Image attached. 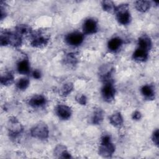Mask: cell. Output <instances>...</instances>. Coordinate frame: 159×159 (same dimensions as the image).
<instances>
[{"instance_id":"cell-1","label":"cell","mask_w":159,"mask_h":159,"mask_svg":"<svg viewBox=\"0 0 159 159\" xmlns=\"http://www.w3.org/2000/svg\"><path fill=\"white\" fill-rule=\"evenodd\" d=\"M0 43L2 46L10 45L17 47L22 44V39L17 33L14 34L9 31H4L1 34Z\"/></svg>"},{"instance_id":"cell-2","label":"cell","mask_w":159,"mask_h":159,"mask_svg":"<svg viewBox=\"0 0 159 159\" xmlns=\"http://www.w3.org/2000/svg\"><path fill=\"white\" fill-rule=\"evenodd\" d=\"M115 152V146L111 142L109 135H104L101 137V144L99 148V154L103 157H111Z\"/></svg>"},{"instance_id":"cell-3","label":"cell","mask_w":159,"mask_h":159,"mask_svg":"<svg viewBox=\"0 0 159 159\" xmlns=\"http://www.w3.org/2000/svg\"><path fill=\"white\" fill-rule=\"evenodd\" d=\"M116 14V19L118 22L122 25H127L131 20L129 6L127 4H122L116 7L114 11Z\"/></svg>"},{"instance_id":"cell-4","label":"cell","mask_w":159,"mask_h":159,"mask_svg":"<svg viewBox=\"0 0 159 159\" xmlns=\"http://www.w3.org/2000/svg\"><path fill=\"white\" fill-rule=\"evenodd\" d=\"M49 130L48 126L43 122H40L34 125L30 130V134L33 137L45 140L48 138Z\"/></svg>"},{"instance_id":"cell-5","label":"cell","mask_w":159,"mask_h":159,"mask_svg":"<svg viewBox=\"0 0 159 159\" xmlns=\"http://www.w3.org/2000/svg\"><path fill=\"white\" fill-rule=\"evenodd\" d=\"M7 130L12 137H16L22 132L23 126L15 117H11L8 120Z\"/></svg>"},{"instance_id":"cell-6","label":"cell","mask_w":159,"mask_h":159,"mask_svg":"<svg viewBox=\"0 0 159 159\" xmlns=\"http://www.w3.org/2000/svg\"><path fill=\"white\" fill-rule=\"evenodd\" d=\"M101 94L104 100L107 102H112L115 97L116 89L112 81L104 83L101 89Z\"/></svg>"},{"instance_id":"cell-7","label":"cell","mask_w":159,"mask_h":159,"mask_svg":"<svg viewBox=\"0 0 159 159\" xmlns=\"http://www.w3.org/2000/svg\"><path fill=\"white\" fill-rule=\"evenodd\" d=\"M48 40L49 38L40 32L34 34H32L30 44L32 47L36 48H41L47 45Z\"/></svg>"},{"instance_id":"cell-8","label":"cell","mask_w":159,"mask_h":159,"mask_svg":"<svg viewBox=\"0 0 159 159\" xmlns=\"http://www.w3.org/2000/svg\"><path fill=\"white\" fill-rule=\"evenodd\" d=\"M84 40V35L79 32H73L68 34L65 37L66 42L71 46H78Z\"/></svg>"},{"instance_id":"cell-9","label":"cell","mask_w":159,"mask_h":159,"mask_svg":"<svg viewBox=\"0 0 159 159\" xmlns=\"http://www.w3.org/2000/svg\"><path fill=\"white\" fill-rule=\"evenodd\" d=\"M83 32L85 34H93L98 31L97 22L91 18L85 20L83 24Z\"/></svg>"},{"instance_id":"cell-10","label":"cell","mask_w":159,"mask_h":159,"mask_svg":"<svg viewBox=\"0 0 159 159\" xmlns=\"http://www.w3.org/2000/svg\"><path fill=\"white\" fill-rule=\"evenodd\" d=\"M99 71V76L102 81H103L104 83L112 81L111 77L114 69L111 66H110L109 65H103L100 68Z\"/></svg>"},{"instance_id":"cell-11","label":"cell","mask_w":159,"mask_h":159,"mask_svg":"<svg viewBox=\"0 0 159 159\" xmlns=\"http://www.w3.org/2000/svg\"><path fill=\"white\" fill-rule=\"evenodd\" d=\"M56 114L62 120H67L70 118L72 111L70 107L66 105H58L55 109Z\"/></svg>"},{"instance_id":"cell-12","label":"cell","mask_w":159,"mask_h":159,"mask_svg":"<svg viewBox=\"0 0 159 159\" xmlns=\"http://www.w3.org/2000/svg\"><path fill=\"white\" fill-rule=\"evenodd\" d=\"M47 103L46 98L40 94L33 96L29 101V104L34 108L43 107Z\"/></svg>"},{"instance_id":"cell-13","label":"cell","mask_w":159,"mask_h":159,"mask_svg":"<svg viewBox=\"0 0 159 159\" xmlns=\"http://www.w3.org/2000/svg\"><path fill=\"white\" fill-rule=\"evenodd\" d=\"M138 45V48L148 52L152 48V41L148 36L143 35L139 39Z\"/></svg>"},{"instance_id":"cell-14","label":"cell","mask_w":159,"mask_h":159,"mask_svg":"<svg viewBox=\"0 0 159 159\" xmlns=\"http://www.w3.org/2000/svg\"><path fill=\"white\" fill-rule=\"evenodd\" d=\"M141 93L148 100H153L155 98V91L152 86L145 84L141 88Z\"/></svg>"},{"instance_id":"cell-15","label":"cell","mask_w":159,"mask_h":159,"mask_svg":"<svg viewBox=\"0 0 159 159\" xmlns=\"http://www.w3.org/2000/svg\"><path fill=\"white\" fill-rule=\"evenodd\" d=\"M123 43V40L119 37H114L107 43V48L111 52L117 51Z\"/></svg>"},{"instance_id":"cell-16","label":"cell","mask_w":159,"mask_h":159,"mask_svg":"<svg viewBox=\"0 0 159 159\" xmlns=\"http://www.w3.org/2000/svg\"><path fill=\"white\" fill-rule=\"evenodd\" d=\"M148 52L137 48L132 55V58L137 61H145L148 58Z\"/></svg>"},{"instance_id":"cell-17","label":"cell","mask_w":159,"mask_h":159,"mask_svg":"<svg viewBox=\"0 0 159 159\" xmlns=\"http://www.w3.org/2000/svg\"><path fill=\"white\" fill-rule=\"evenodd\" d=\"M30 64L27 59H22L17 64V70L20 74H28L30 72Z\"/></svg>"},{"instance_id":"cell-18","label":"cell","mask_w":159,"mask_h":159,"mask_svg":"<svg viewBox=\"0 0 159 159\" xmlns=\"http://www.w3.org/2000/svg\"><path fill=\"white\" fill-rule=\"evenodd\" d=\"M16 32L18 35L21 36L30 35L32 34V28L27 24H19L16 27Z\"/></svg>"},{"instance_id":"cell-19","label":"cell","mask_w":159,"mask_h":159,"mask_svg":"<svg viewBox=\"0 0 159 159\" xmlns=\"http://www.w3.org/2000/svg\"><path fill=\"white\" fill-rule=\"evenodd\" d=\"M104 118V112L100 108H97L94 111L93 115L91 118V121L93 124L98 125L103 120Z\"/></svg>"},{"instance_id":"cell-20","label":"cell","mask_w":159,"mask_h":159,"mask_svg":"<svg viewBox=\"0 0 159 159\" xmlns=\"http://www.w3.org/2000/svg\"><path fill=\"white\" fill-rule=\"evenodd\" d=\"M14 82V75L11 71L4 72L1 76V83L4 86L11 85Z\"/></svg>"},{"instance_id":"cell-21","label":"cell","mask_w":159,"mask_h":159,"mask_svg":"<svg viewBox=\"0 0 159 159\" xmlns=\"http://www.w3.org/2000/svg\"><path fill=\"white\" fill-rule=\"evenodd\" d=\"M109 121L112 125L119 127L123 124V118L120 112H116L110 117Z\"/></svg>"},{"instance_id":"cell-22","label":"cell","mask_w":159,"mask_h":159,"mask_svg":"<svg viewBox=\"0 0 159 159\" xmlns=\"http://www.w3.org/2000/svg\"><path fill=\"white\" fill-rule=\"evenodd\" d=\"M150 2L148 1H137L135 2V6L137 10L141 12L147 11L150 7Z\"/></svg>"},{"instance_id":"cell-23","label":"cell","mask_w":159,"mask_h":159,"mask_svg":"<svg viewBox=\"0 0 159 159\" xmlns=\"http://www.w3.org/2000/svg\"><path fill=\"white\" fill-rule=\"evenodd\" d=\"M73 89V84L71 83H66L64 84L60 90V94L62 96H68Z\"/></svg>"},{"instance_id":"cell-24","label":"cell","mask_w":159,"mask_h":159,"mask_svg":"<svg viewBox=\"0 0 159 159\" xmlns=\"http://www.w3.org/2000/svg\"><path fill=\"white\" fill-rule=\"evenodd\" d=\"M30 83L29 80L27 78H20L17 82H16V87L20 90H25L27 88Z\"/></svg>"},{"instance_id":"cell-25","label":"cell","mask_w":159,"mask_h":159,"mask_svg":"<svg viewBox=\"0 0 159 159\" xmlns=\"http://www.w3.org/2000/svg\"><path fill=\"white\" fill-rule=\"evenodd\" d=\"M102 9L104 11L108 12H114L116 10V6L112 1H103L101 3Z\"/></svg>"},{"instance_id":"cell-26","label":"cell","mask_w":159,"mask_h":159,"mask_svg":"<svg viewBox=\"0 0 159 159\" xmlns=\"http://www.w3.org/2000/svg\"><path fill=\"white\" fill-rule=\"evenodd\" d=\"M65 61L68 65H75L77 63L78 60L74 53H68L65 58Z\"/></svg>"},{"instance_id":"cell-27","label":"cell","mask_w":159,"mask_h":159,"mask_svg":"<svg viewBox=\"0 0 159 159\" xmlns=\"http://www.w3.org/2000/svg\"><path fill=\"white\" fill-rule=\"evenodd\" d=\"M76 100L81 105H86L87 102V98L84 94L77 96L76 98Z\"/></svg>"},{"instance_id":"cell-28","label":"cell","mask_w":159,"mask_h":159,"mask_svg":"<svg viewBox=\"0 0 159 159\" xmlns=\"http://www.w3.org/2000/svg\"><path fill=\"white\" fill-rule=\"evenodd\" d=\"M152 139L153 142L154 143L155 145H156L157 146L158 145V130L156 129L152 134Z\"/></svg>"},{"instance_id":"cell-29","label":"cell","mask_w":159,"mask_h":159,"mask_svg":"<svg viewBox=\"0 0 159 159\" xmlns=\"http://www.w3.org/2000/svg\"><path fill=\"white\" fill-rule=\"evenodd\" d=\"M5 4V3L1 1L0 2V5H1V7H0V10H1V19L2 20L4 19V17H6V8H5V6H4Z\"/></svg>"},{"instance_id":"cell-30","label":"cell","mask_w":159,"mask_h":159,"mask_svg":"<svg viewBox=\"0 0 159 159\" xmlns=\"http://www.w3.org/2000/svg\"><path fill=\"white\" fill-rule=\"evenodd\" d=\"M32 76L34 78L39 80L41 78L42 76V74L40 70H35L33 72H32Z\"/></svg>"},{"instance_id":"cell-31","label":"cell","mask_w":159,"mask_h":159,"mask_svg":"<svg viewBox=\"0 0 159 159\" xmlns=\"http://www.w3.org/2000/svg\"><path fill=\"white\" fill-rule=\"evenodd\" d=\"M60 158H71L70 154L68 152V151L66 150V149H65V150H63L62 152V153H61V155H60Z\"/></svg>"},{"instance_id":"cell-32","label":"cell","mask_w":159,"mask_h":159,"mask_svg":"<svg viewBox=\"0 0 159 159\" xmlns=\"http://www.w3.org/2000/svg\"><path fill=\"white\" fill-rule=\"evenodd\" d=\"M142 117V114L141 113L138 111H135L133 114H132V119L134 120H139L140 118Z\"/></svg>"}]
</instances>
